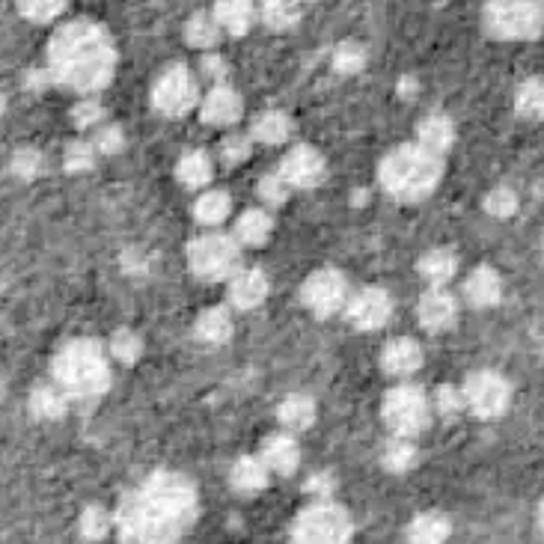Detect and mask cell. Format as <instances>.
I'll list each match as a JSON object with an SVG mask.
<instances>
[{"mask_svg":"<svg viewBox=\"0 0 544 544\" xmlns=\"http://www.w3.org/2000/svg\"><path fill=\"white\" fill-rule=\"evenodd\" d=\"M194 488L173 473L152 476L119 509V533L125 544H173L194 518Z\"/></svg>","mask_w":544,"mask_h":544,"instance_id":"6da1fadb","label":"cell"},{"mask_svg":"<svg viewBox=\"0 0 544 544\" xmlns=\"http://www.w3.org/2000/svg\"><path fill=\"white\" fill-rule=\"evenodd\" d=\"M116 69V51L108 33L93 21H72L54 39L48 51V75L78 93H96L110 84Z\"/></svg>","mask_w":544,"mask_h":544,"instance_id":"7a4b0ae2","label":"cell"},{"mask_svg":"<svg viewBox=\"0 0 544 544\" xmlns=\"http://www.w3.org/2000/svg\"><path fill=\"white\" fill-rule=\"evenodd\" d=\"M440 176H443V161L432 152L420 149L417 143H405L393 149L378 167L381 188L399 203L426 200L440 185Z\"/></svg>","mask_w":544,"mask_h":544,"instance_id":"3957f363","label":"cell"},{"mask_svg":"<svg viewBox=\"0 0 544 544\" xmlns=\"http://www.w3.org/2000/svg\"><path fill=\"white\" fill-rule=\"evenodd\" d=\"M54 378L66 396H99L110 387L105 348L96 339H72L54 357Z\"/></svg>","mask_w":544,"mask_h":544,"instance_id":"277c9868","label":"cell"},{"mask_svg":"<svg viewBox=\"0 0 544 544\" xmlns=\"http://www.w3.org/2000/svg\"><path fill=\"white\" fill-rule=\"evenodd\" d=\"M188 265L206 283L232 280L241 271V247L226 232H206L188 244Z\"/></svg>","mask_w":544,"mask_h":544,"instance_id":"5b68a950","label":"cell"},{"mask_svg":"<svg viewBox=\"0 0 544 544\" xmlns=\"http://www.w3.org/2000/svg\"><path fill=\"white\" fill-rule=\"evenodd\" d=\"M381 414H384V423L393 432V437H408V440L417 437L420 432H426L429 423H432L429 396L420 387H414V384L393 387L384 396Z\"/></svg>","mask_w":544,"mask_h":544,"instance_id":"8992f818","label":"cell"},{"mask_svg":"<svg viewBox=\"0 0 544 544\" xmlns=\"http://www.w3.org/2000/svg\"><path fill=\"white\" fill-rule=\"evenodd\" d=\"M351 518L333 503H316L304 509L292 527V544H348Z\"/></svg>","mask_w":544,"mask_h":544,"instance_id":"52a82bcc","label":"cell"},{"mask_svg":"<svg viewBox=\"0 0 544 544\" xmlns=\"http://www.w3.org/2000/svg\"><path fill=\"white\" fill-rule=\"evenodd\" d=\"M461 399H464V408L479 417V420H497L509 411V402H512V387L509 381L500 375V372H491V369H479V372H470L464 387H461Z\"/></svg>","mask_w":544,"mask_h":544,"instance_id":"ba28073f","label":"cell"},{"mask_svg":"<svg viewBox=\"0 0 544 544\" xmlns=\"http://www.w3.org/2000/svg\"><path fill=\"white\" fill-rule=\"evenodd\" d=\"M542 3H488L485 30L497 39H536L542 36Z\"/></svg>","mask_w":544,"mask_h":544,"instance_id":"9c48e42d","label":"cell"},{"mask_svg":"<svg viewBox=\"0 0 544 544\" xmlns=\"http://www.w3.org/2000/svg\"><path fill=\"white\" fill-rule=\"evenodd\" d=\"M200 105V87L188 66H167L152 84V108L164 116H185Z\"/></svg>","mask_w":544,"mask_h":544,"instance_id":"30bf717a","label":"cell"},{"mask_svg":"<svg viewBox=\"0 0 544 544\" xmlns=\"http://www.w3.org/2000/svg\"><path fill=\"white\" fill-rule=\"evenodd\" d=\"M345 301H348V283L336 268L313 271L301 286V304L319 319L336 316L339 310H345Z\"/></svg>","mask_w":544,"mask_h":544,"instance_id":"8fae6325","label":"cell"},{"mask_svg":"<svg viewBox=\"0 0 544 544\" xmlns=\"http://www.w3.org/2000/svg\"><path fill=\"white\" fill-rule=\"evenodd\" d=\"M280 179L295 191V188H301V191H310V188H316V185H322L327 176V164L325 158H322V152L319 149H313V146H307V143H301V146H295L292 152H286L283 155V161H280Z\"/></svg>","mask_w":544,"mask_h":544,"instance_id":"7c38bea8","label":"cell"},{"mask_svg":"<svg viewBox=\"0 0 544 544\" xmlns=\"http://www.w3.org/2000/svg\"><path fill=\"white\" fill-rule=\"evenodd\" d=\"M390 313H393V301L381 286H366V289L348 295V301H345V319L357 330L384 327L390 322Z\"/></svg>","mask_w":544,"mask_h":544,"instance_id":"4fadbf2b","label":"cell"},{"mask_svg":"<svg viewBox=\"0 0 544 544\" xmlns=\"http://www.w3.org/2000/svg\"><path fill=\"white\" fill-rule=\"evenodd\" d=\"M417 319L429 333H443L458 319V301L446 289H426L417 304Z\"/></svg>","mask_w":544,"mask_h":544,"instance_id":"5bb4252c","label":"cell"},{"mask_svg":"<svg viewBox=\"0 0 544 544\" xmlns=\"http://www.w3.org/2000/svg\"><path fill=\"white\" fill-rule=\"evenodd\" d=\"M241 113H244V102H241V96H238L229 84L212 87V90L203 96V102H200V119H203L206 125L229 128V125H235V122L241 119Z\"/></svg>","mask_w":544,"mask_h":544,"instance_id":"9a60e30c","label":"cell"},{"mask_svg":"<svg viewBox=\"0 0 544 544\" xmlns=\"http://www.w3.org/2000/svg\"><path fill=\"white\" fill-rule=\"evenodd\" d=\"M268 289L271 283L262 268H241L229 280V304L235 310H256L268 298Z\"/></svg>","mask_w":544,"mask_h":544,"instance_id":"2e32d148","label":"cell"},{"mask_svg":"<svg viewBox=\"0 0 544 544\" xmlns=\"http://www.w3.org/2000/svg\"><path fill=\"white\" fill-rule=\"evenodd\" d=\"M503 298V280L491 265H479L467 274L464 280V301L476 310L497 307Z\"/></svg>","mask_w":544,"mask_h":544,"instance_id":"e0dca14e","label":"cell"},{"mask_svg":"<svg viewBox=\"0 0 544 544\" xmlns=\"http://www.w3.org/2000/svg\"><path fill=\"white\" fill-rule=\"evenodd\" d=\"M259 461L268 467V473H280V476H292L298 470V461H301V446L292 435H268L262 440V452H259Z\"/></svg>","mask_w":544,"mask_h":544,"instance_id":"ac0fdd59","label":"cell"},{"mask_svg":"<svg viewBox=\"0 0 544 544\" xmlns=\"http://www.w3.org/2000/svg\"><path fill=\"white\" fill-rule=\"evenodd\" d=\"M381 366H384V372L393 375V378H408V375H414V372L423 366V348H420L414 339L399 336V339H393V342L384 345V351H381Z\"/></svg>","mask_w":544,"mask_h":544,"instance_id":"d6986e66","label":"cell"},{"mask_svg":"<svg viewBox=\"0 0 544 544\" xmlns=\"http://www.w3.org/2000/svg\"><path fill=\"white\" fill-rule=\"evenodd\" d=\"M452 143H455V122L446 113H429L420 119V125H417V146L420 149L440 158Z\"/></svg>","mask_w":544,"mask_h":544,"instance_id":"ffe728a7","label":"cell"},{"mask_svg":"<svg viewBox=\"0 0 544 544\" xmlns=\"http://www.w3.org/2000/svg\"><path fill=\"white\" fill-rule=\"evenodd\" d=\"M417 271H420V277L429 283V289H446V283H449V280L455 277V271H458V259H455V253L446 250V247H432V250H426V253L420 256Z\"/></svg>","mask_w":544,"mask_h":544,"instance_id":"44dd1931","label":"cell"},{"mask_svg":"<svg viewBox=\"0 0 544 544\" xmlns=\"http://www.w3.org/2000/svg\"><path fill=\"white\" fill-rule=\"evenodd\" d=\"M277 420H280L283 429L292 432V435L307 432V429L316 423V402H313V396H307V393H292V396H286V399L280 402V408H277Z\"/></svg>","mask_w":544,"mask_h":544,"instance_id":"7402d4cb","label":"cell"},{"mask_svg":"<svg viewBox=\"0 0 544 544\" xmlns=\"http://www.w3.org/2000/svg\"><path fill=\"white\" fill-rule=\"evenodd\" d=\"M212 18L218 21L220 33L244 36L256 24V6L253 3H244V0H226V3H215Z\"/></svg>","mask_w":544,"mask_h":544,"instance_id":"603a6c76","label":"cell"},{"mask_svg":"<svg viewBox=\"0 0 544 544\" xmlns=\"http://www.w3.org/2000/svg\"><path fill=\"white\" fill-rule=\"evenodd\" d=\"M274 232V220L265 209H247L241 218L235 220V244L238 247H262Z\"/></svg>","mask_w":544,"mask_h":544,"instance_id":"cb8c5ba5","label":"cell"},{"mask_svg":"<svg viewBox=\"0 0 544 544\" xmlns=\"http://www.w3.org/2000/svg\"><path fill=\"white\" fill-rule=\"evenodd\" d=\"M292 134V119L283 110H262L253 122H250V140H259L265 146H280L286 143Z\"/></svg>","mask_w":544,"mask_h":544,"instance_id":"d4e9b609","label":"cell"},{"mask_svg":"<svg viewBox=\"0 0 544 544\" xmlns=\"http://www.w3.org/2000/svg\"><path fill=\"white\" fill-rule=\"evenodd\" d=\"M215 176V164L206 152L194 149V152H185L176 164V179L188 188V191H200L212 182Z\"/></svg>","mask_w":544,"mask_h":544,"instance_id":"484cf974","label":"cell"},{"mask_svg":"<svg viewBox=\"0 0 544 544\" xmlns=\"http://www.w3.org/2000/svg\"><path fill=\"white\" fill-rule=\"evenodd\" d=\"M268 467L259 461V455H241L235 464H232V470H229V482H232V488L235 491H241V494H256V491H262L265 485H268Z\"/></svg>","mask_w":544,"mask_h":544,"instance_id":"4316f807","label":"cell"},{"mask_svg":"<svg viewBox=\"0 0 544 544\" xmlns=\"http://www.w3.org/2000/svg\"><path fill=\"white\" fill-rule=\"evenodd\" d=\"M194 336L206 345H223L232 336V316L226 307H209L197 316L194 322Z\"/></svg>","mask_w":544,"mask_h":544,"instance_id":"83f0119b","label":"cell"},{"mask_svg":"<svg viewBox=\"0 0 544 544\" xmlns=\"http://www.w3.org/2000/svg\"><path fill=\"white\" fill-rule=\"evenodd\" d=\"M69 408V396L57 384H39L30 393V414L39 420H60Z\"/></svg>","mask_w":544,"mask_h":544,"instance_id":"f1b7e54d","label":"cell"},{"mask_svg":"<svg viewBox=\"0 0 544 544\" xmlns=\"http://www.w3.org/2000/svg\"><path fill=\"white\" fill-rule=\"evenodd\" d=\"M452 533L446 515L440 512H426V515H417L408 527V544H446Z\"/></svg>","mask_w":544,"mask_h":544,"instance_id":"f546056e","label":"cell"},{"mask_svg":"<svg viewBox=\"0 0 544 544\" xmlns=\"http://www.w3.org/2000/svg\"><path fill=\"white\" fill-rule=\"evenodd\" d=\"M256 15L262 18V24L274 33H286L292 27H298L301 21V6L298 3H286V0H268L262 6H256Z\"/></svg>","mask_w":544,"mask_h":544,"instance_id":"4dcf8cb0","label":"cell"},{"mask_svg":"<svg viewBox=\"0 0 544 544\" xmlns=\"http://www.w3.org/2000/svg\"><path fill=\"white\" fill-rule=\"evenodd\" d=\"M220 27L218 21L212 18V12H194L185 24V42L197 51H209L220 42Z\"/></svg>","mask_w":544,"mask_h":544,"instance_id":"1f68e13d","label":"cell"},{"mask_svg":"<svg viewBox=\"0 0 544 544\" xmlns=\"http://www.w3.org/2000/svg\"><path fill=\"white\" fill-rule=\"evenodd\" d=\"M232 212V197L226 191H206L194 203V218L203 226H220Z\"/></svg>","mask_w":544,"mask_h":544,"instance_id":"d6a6232c","label":"cell"},{"mask_svg":"<svg viewBox=\"0 0 544 544\" xmlns=\"http://www.w3.org/2000/svg\"><path fill=\"white\" fill-rule=\"evenodd\" d=\"M381 461L390 473H408L414 464H417V446L414 440L408 437H390L384 452H381Z\"/></svg>","mask_w":544,"mask_h":544,"instance_id":"836d02e7","label":"cell"},{"mask_svg":"<svg viewBox=\"0 0 544 544\" xmlns=\"http://www.w3.org/2000/svg\"><path fill=\"white\" fill-rule=\"evenodd\" d=\"M515 110L518 116L524 119H539L544 110V87L539 78H530L524 81L518 90H515Z\"/></svg>","mask_w":544,"mask_h":544,"instance_id":"e575fe53","label":"cell"},{"mask_svg":"<svg viewBox=\"0 0 544 544\" xmlns=\"http://www.w3.org/2000/svg\"><path fill=\"white\" fill-rule=\"evenodd\" d=\"M110 357L116 360V363H125V366H131V363H137L140 360V354H143V339L134 333V330H116L113 336H110Z\"/></svg>","mask_w":544,"mask_h":544,"instance_id":"d590c367","label":"cell"},{"mask_svg":"<svg viewBox=\"0 0 544 544\" xmlns=\"http://www.w3.org/2000/svg\"><path fill=\"white\" fill-rule=\"evenodd\" d=\"M363 66H366V48L363 45H357V42L336 45V51H333V69L339 75H357V72H363Z\"/></svg>","mask_w":544,"mask_h":544,"instance_id":"8d00e7d4","label":"cell"},{"mask_svg":"<svg viewBox=\"0 0 544 544\" xmlns=\"http://www.w3.org/2000/svg\"><path fill=\"white\" fill-rule=\"evenodd\" d=\"M96 158L99 155L90 146V140H75L63 152V167H66V173H87V170L96 167Z\"/></svg>","mask_w":544,"mask_h":544,"instance_id":"74e56055","label":"cell"},{"mask_svg":"<svg viewBox=\"0 0 544 544\" xmlns=\"http://www.w3.org/2000/svg\"><path fill=\"white\" fill-rule=\"evenodd\" d=\"M429 405H432V414H440L443 420H455V417L464 411L461 387H452V384H443V387H437L435 396L429 399Z\"/></svg>","mask_w":544,"mask_h":544,"instance_id":"f35d334b","label":"cell"},{"mask_svg":"<svg viewBox=\"0 0 544 544\" xmlns=\"http://www.w3.org/2000/svg\"><path fill=\"white\" fill-rule=\"evenodd\" d=\"M90 146L96 149V155H119L125 149V131L116 122H102L90 140Z\"/></svg>","mask_w":544,"mask_h":544,"instance_id":"ab89813d","label":"cell"},{"mask_svg":"<svg viewBox=\"0 0 544 544\" xmlns=\"http://www.w3.org/2000/svg\"><path fill=\"white\" fill-rule=\"evenodd\" d=\"M485 212L491 218H512L518 212V194L512 188H506V185L488 191L485 194Z\"/></svg>","mask_w":544,"mask_h":544,"instance_id":"60d3db41","label":"cell"},{"mask_svg":"<svg viewBox=\"0 0 544 544\" xmlns=\"http://www.w3.org/2000/svg\"><path fill=\"white\" fill-rule=\"evenodd\" d=\"M110 533V515L102 506H87L81 515V536L87 542H99Z\"/></svg>","mask_w":544,"mask_h":544,"instance_id":"b9f144b4","label":"cell"},{"mask_svg":"<svg viewBox=\"0 0 544 544\" xmlns=\"http://www.w3.org/2000/svg\"><path fill=\"white\" fill-rule=\"evenodd\" d=\"M18 12L24 18L36 21V24H48V21H54V18H60L66 12V3H60V0H36V3L24 0V3H18Z\"/></svg>","mask_w":544,"mask_h":544,"instance_id":"7bdbcfd3","label":"cell"},{"mask_svg":"<svg viewBox=\"0 0 544 544\" xmlns=\"http://www.w3.org/2000/svg\"><path fill=\"white\" fill-rule=\"evenodd\" d=\"M256 194L265 206H283L292 194V188L280 179V173H265L256 185Z\"/></svg>","mask_w":544,"mask_h":544,"instance_id":"ee69618b","label":"cell"},{"mask_svg":"<svg viewBox=\"0 0 544 544\" xmlns=\"http://www.w3.org/2000/svg\"><path fill=\"white\" fill-rule=\"evenodd\" d=\"M250 137L247 134H226L223 140H220V161L226 164V167H238L241 161H247L250 158Z\"/></svg>","mask_w":544,"mask_h":544,"instance_id":"f6af8a7d","label":"cell"},{"mask_svg":"<svg viewBox=\"0 0 544 544\" xmlns=\"http://www.w3.org/2000/svg\"><path fill=\"white\" fill-rule=\"evenodd\" d=\"M45 167V158L39 149H18L9 161V170L18 176V179H36Z\"/></svg>","mask_w":544,"mask_h":544,"instance_id":"bcb514c9","label":"cell"},{"mask_svg":"<svg viewBox=\"0 0 544 544\" xmlns=\"http://www.w3.org/2000/svg\"><path fill=\"white\" fill-rule=\"evenodd\" d=\"M72 122L78 128H99L105 122V108L96 99H84L72 108Z\"/></svg>","mask_w":544,"mask_h":544,"instance_id":"7dc6e473","label":"cell"},{"mask_svg":"<svg viewBox=\"0 0 544 544\" xmlns=\"http://www.w3.org/2000/svg\"><path fill=\"white\" fill-rule=\"evenodd\" d=\"M304 491H307L316 503H330V494L336 491V479H333L330 470H325V473H313V476L304 482Z\"/></svg>","mask_w":544,"mask_h":544,"instance_id":"c3c4849f","label":"cell"},{"mask_svg":"<svg viewBox=\"0 0 544 544\" xmlns=\"http://www.w3.org/2000/svg\"><path fill=\"white\" fill-rule=\"evenodd\" d=\"M200 75L206 81H212L215 87H223L226 84V75H229V66L220 60L218 54H203L200 57Z\"/></svg>","mask_w":544,"mask_h":544,"instance_id":"681fc988","label":"cell"},{"mask_svg":"<svg viewBox=\"0 0 544 544\" xmlns=\"http://www.w3.org/2000/svg\"><path fill=\"white\" fill-rule=\"evenodd\" d=\"M399 96H402L405 102H414V99L420 96V84H417V78L405 75V78L399 81Z\"/></svg>","mask_w":544,"mask_h":544,"instance_id":"f907efd6","label":"cell"},{"mask_svg":"<svg viewBox=\"0 0 544 544\" xmlns=\"http://www.w3.org/2000/svg\"><path fill=\"white\" fill-rule=\"evenodd\" d=\"M122 262H125L128 274H131V268H134V274L146 268V259H143V253H140L137 247H128V250H125V256H122Z\"/></svg>","mask_w":544,"mask_h":544,"instance_id":"816d5d0a","label":"cell"},{"mask_svg":"<svg viewBox=\"0 0 544 544\" xmlns=\"http://www.w3.org/2000/svg\"><path fill=\"white\" fill-rule=\"evenodd\" d=\"M3 108H6V99H3V93H0V116H3Z\"/></svg>","mask_w":544,"mask_h":544,"instance_id":"f5cc1de1","label":"cell"}]
</instances>
